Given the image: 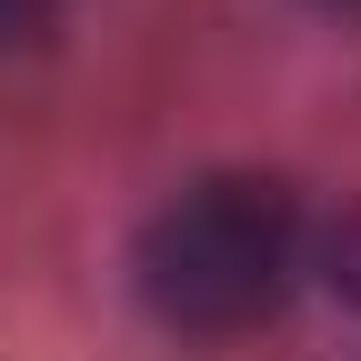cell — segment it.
I'll return each mask as SVG.
<instances>
[{"instance_id": "1", "label": "cell", "mask_w": 361, "mask_h": 361, "mask_svg": "<svg viewBox=\"0 0 361 361\" xmlns=\"http://www.w3.org/2000/svg\"><path fill=\"white\" fill-rule=\"evenodd\" d=\"M130 271H141V301L161 311L171 331H251L281 311L291 271H301V211L281 180H191L171 211H151L141 251H130Z\"/></svg>"}, {"instance_id": "2", "label": "cell", "mask_w": 361, "mask_h": 361, "mask_svg": "<svg viewBox=\"0 0 361 361\" xmlns=\"http://www.w3.org/2000/svg\"><path fill=\"white\" fill-rule=\"evenodd\" d=\"M51 11H61V0H0V51L40 40V30H51Z\"/></svg>"}, {"instance_id": "3", "label": "cell", "mask_w": 361, "mask_h": 361, "mask_svg": "<svg viewBox=\"0 0 361 361\" xmlns=\"http://www.w3.org/2000/svg\"><path fill=\"white\" fill-rule=\"evenodd\" d=\"M331 281H341V291L361 301V221H351V231H341V241H331Z\"/></svg>"}]
</instances>
